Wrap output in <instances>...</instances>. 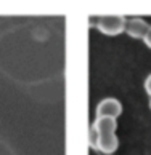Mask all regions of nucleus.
<instances>
[{
  "mask_svg": "<svg viewBox=\"0 0 151 155\" xmlns=\"http://www.w3.org/2000/svg\"><path fill=\"white\" fill-rule=\"evenodd\" d=\"M125 18L124 16H100L95 21V27L104 35H119L125 29Z\"/></svg>",
  "mask_w": 151,
  "mask_h": 155,
  "instance_id": "f257e3e1",
  "label": "nucleus"
},
{
  "mask_svg": "<svg viewBox=\"0 0 151 155\" xmlns=\"http://www.w3.org/2000/svg\"><path fill=\"white\" fill-rule=\"evenodd\" d=\"M97 117H113L118 118L122 114V104L116 97H104L103 101L98 102L97 106Z\"/></svg>",
  "mask_w": 151,
  "mask_h": 155,
  "instance_id": "f03ea898",
  "label": "nucleus"
},
{
  "mask_svg": "<svg viewBox=\"0 0 151 155\" xmlns=\"http://www.w3.org/2000/svg\"><path fill=\"white\" fill-rule=\"evenodd\" d=\"M148 29L149 24L143 18H132L125 21L124 32H127V35H130L132 38H145Z\"/></svg>",
  "mask_w": 151,
  "mask_h": 155,
  "instance_id": "7ed1b4c3",
  "label": "nucleus"
},
{
  "mask_svg": "<svg viewBox=\"0 0 151 155\" xmlns=\"http://www.w3.org/2000/svg\"><path fill=\"white\" fill-rule=\"evenodd\" d=\"M92 128L98 136H104V134H116L118 130V122L113 117H97L95 122L92 123Z\"/></svg>",
  "mask_w": 151,
  "mask_h": 155,
  "instance_id": "20e7f679",
  "label": "nucleus"
},
{
  "mask_svg": "<svg viewBox=\"0 0 151 155\" xmlns=\"http://www.w3.org/2000/svg\"><path fill=\"white\" fill-rule=\"evenodd\" d=\"M119 147V139L116 134H104L98 136L97 134V146L95 149L100 150L103 155H113Z\"/></svg>",
  "mask_w": 151,
  "mask_h": 155,
  "instance_id": "39448f33",
  "label": "nucleus"
},
{
  "mask_svg": "<svg viewBox=\"0 0 151 155\" xmlns=\"http://www.w3.org/2000/svg\"><path fill=\"white\" fill-rule=\"evenodd\" d=\"M145 90H146V93H148L149 97H151V74L146 77V80H145Z\"/></svg>",
  "mask_w": 151,
  "mask_h": 155,
  "instance_id": "423d86ee",
  "label": "nucleus"
},
{
  "mask_svg": "<svg viewBox=\"0 0 151 155\" xmlns=\"http://www.w3.org/2000/svg\"><path fill=\"white\" fill-rule=\"evenodd\" d=\"M143 42H145V45H146L148 48H151V26H149L146 35H145V38H143Z\"/></svg>",
  "mask_w": 151,
  "mask_h": 155,
  "instance_id": "0eeeda50",
  "label": "nucleus"
},
{
  "mask_svg": "<svg viewBox=\"0 0 151 155\" xmlns=\"http://www.w3.org/2000/svg\"><path fill=\"white\" fill-rule=\"evenodd\" d=\"M149 110H151V99H149Z\"/></svg>",
  "mask_w": 151,
  "mask_h": 155,
  "instance_id": "6e6552de",
  "label": "nucleus"
}]
</instances>
